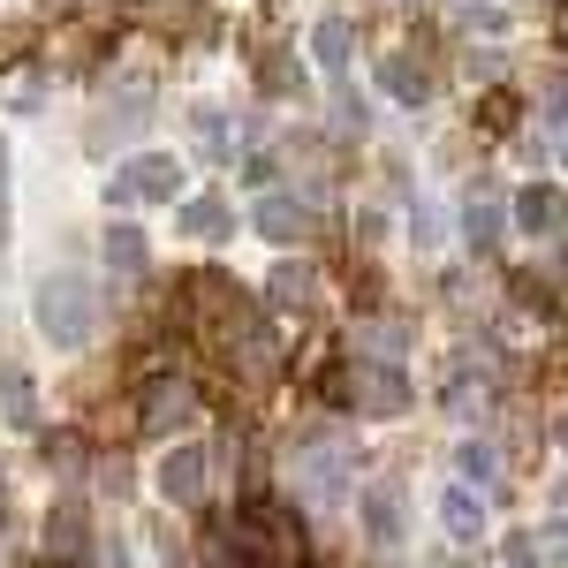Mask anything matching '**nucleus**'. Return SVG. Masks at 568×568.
Wrapping results in <instances>:
<instances>
[{
  "mask_svg": "<svg viewBox=\"0 0 568 568\" xmlns=\"http://www.w3.org/2000/svg\"><path fill=\"white\" fill-rule=\"evenodd\" d=\"M508 122H516V99L493 91V99H485V130H508Z\"/></svg>",
  "mask_w": 568,
  "mask_h": 568,
  "instance_id": "22",
  "label": "nucleus"
},
{
  "mask_svg": "<svg viewBox=\"0 0 568 568\" xmlns=\"http://www.w3.org/2000/svg\"><path fill=\"white\" fill-rule=\"evenodd\" d=\"M114 197H122V205H130V197H152V205L182 197V160L175 152H136L130 168L114 175Z\"/></svg>",
  "mask_w": 568,
  "mask_h": 568,
  "instance_id": "3",
  "label": "nucleus"
},
{
  "mask_svg": "<svg viewBox=\"0 0 568 568\" xmlns=\"http://www.w3.org/2000/svg\"><path fill=\"white\" fill-rule=\"evenodd\" d=\"M273 304H281V311L311 304V273H304V265H281V273H273Z\"/></svg>",
  "mask_w": 568,
  "mask_h": 568,
  "instance_id": "18",
  "label": "nucleus"
},
{
  "mask_svg": "<svg viewBox=\"0 0 568 568\" xmlns=\"http://www.w3.org/2000/svg\"><path fill=\"white\" fill-rule=\"evenodd\" d=\"M258 235H273V243H304V235H311V205H304V197L265 190V197H258Z\"/></svg>",
  "mask_w": 568,
  "mask_h": 568,
  "instance_id": "7",
  "label": "nucleus"
},
{
  "mask_svg": "<svg viewBox=\"0 0 568 568\" xmlns=\"http://www.w3.org/2000/svg\"><path fill=\"white\" fill-rule=\"evenodd\" d=\"M538 554H546V568H568V524H546Z\"/></svg>",
  "mask_w": 568,
  "mask_h": 568,
  "instance_id": "20",
  "label": "nucleus"
},
{
  "mask_svg": "<svg viewBox=\"0 0 568 568\" xmlns=\"http://www.w3.org/2000/svg\"><path fill=\"white\" fill-rule=\"evenodd\" d=\"M182 227H190V235H227V205H220V197H190V205H182Z\"/></svg>",
  "mask_w": 568,
  "mask_h": 568,
  "instance_id": "15",
  "label": "nucleus"
},
{
  "mask_svg": "<svg viewBox=\"0 0 568 568\" xmlns=\"http://www.w3.org/2000/svg\"><path fill=\"white\" fill-rule=\"evenodd\" d=\"M311 53H318V69H349V61H356L349 16H318V31H311Z\"/></svg>",
  "mask_w": 568,
  "mask_h": 568,
  "instance_id": "11",
  "label": "nucleus"
},
{
  "mask_svg": "<svg viewBox=\"0 0 568 568\" xmlns=\"http://www.w3.org/2000/svg\"><path fill=\"white\" fill-rule=\"evenodd\" d=\"M364 530H372L379 546H394V538H402V508H394L387 485H372V493H364Z\"/></svg>",
  "mask_w": 568,
  "mask_h": 568,
  "instance_id": "14",
  "label": "nucleus"
},
{
  "mask_svg": "<svg viewBox=\"0 0 568 568\" xmlns=\"http://www.w3.org/2000/svg\"><path fill=\"white\" fill-rule=\"evenodd\" d=\"M144 258H152L144 227H122V220H114V227H106V265H114V273H144Z\"/></svg>",
  "mask_w": 568,
  "mask_h": 568,
  "instance_id": "13",
  "label": "nucleus"
},
{
  "mask_svg": "<svg viewBox=\"0 0 568 568\" xmlns=\"http://www.w3.org/2000/svg\"><path fill=\"white\" fill-rule=\"evenodd\" d=\"M31 318H39L45 349H91V334H99V288L61 265V273H45L39 288H31Z\"/></svg>",
  "mask_w": 568,
  "mask_h": 568,
  "instance_id": "2",
  "label": "nucleus"
},
{
  "mask_svg": "<svg viewBox=\"0 0 568 568\" xmlns=\"http://www.w3.org/2000/svg\"><path fill=\"white\" fill-rule=\"evenodd\" d=\"M561 447H568V417H561Z\"/></svg>",
  "mask_w": 568,
  "mask_h": 568,
  "instance_id": "26",
  "label": "nucleus"
},
{
  "mask_svg": "<svg viewBox=\"0 0 568 568\" xmlns=\"http://www.w3.org/2000/svg\"><path fill=\"white\" fill-rule=\"evenodd\" d=\"M197 417V387L190 379H160V387H144V433H175Z\"/></svg>",
  "mask_w": 568,
  "mask_h": 568,
  "instance_id": "6",
  "label": "nucleus"
},
{
  "mask_svg": "<svg viewBox=\"0 0 568 568\" xmlns=\"http://www.w3.org/2000/svg\"><path fill=\"white\" fill-rule=\"evenodd\" d=\"M160 485H168V500L197 508V500H205V455H197V447H175L168 470H160Z\"/></svg>",
  "mask_w": 568,
  "mask_h": 568,
  "instance_id": "10",
  "label": "nucleus"
},
{
  "mask_svg": "<svg viewBox=\"0 0 568 568\" xmlns=\"http://www.w3.org/2000/svg\"><path fill=\"white\" fill-rule=\"evenodd\" d=\"M439 524H447V538L478 546L485 538V500L470 493V485H447V493H439Z\"/></svg>",
  "mask_w": 568,
  "mask_h": 568,
  "instance_id": "8",
  "label": "nucleus"
},
{
  "mask_svg": "<svg viewBox=\"0 0 568 568\" xmlns=\"http://www.w3.org/2000/svg\"><path fill=\"white\" fill-rule=\"evenodd\" d=\"M0 394H8V417H16V425H39V394H31L23 372H0Z\"/></svg>",
  "mask_w": 568,
  "mask_h": 568,
  "instance_id": "16",
  "label": "nucleus"
},
{
  "mask_svg": "<svg viewBox=\"0 0 568 568\" xmlns=\"http://www.w3.org/2000/svg\"><path fill=\"white\" fill-rule=\"evenodd\" d=\"M227 554L243 568H311V538L304 516L273 493H251L235 516H227Z\"/></svg>",
  "mask_w": 568,
  "mask_h": 568,
  "instance_id": "1",
  "label": "nucleus"
},
{
  "mask_svg": "<svg viewBox=\"0 0 568 568\" xmlns=\"http://www.w3.org/2000/svg\"><path fill=\"white\" fill-rule=\"evenodd\" d=\"M349 402L364 417H394V409H409V379L394 372L387 356H372V364H349Z\"/></svg>",
  "mask_w": 568,
  "mask_h": 568,
  "instance_id": "4",
  "label": "nucleus"
},
{
  "mask_svg": "<svg viewBox=\"0 0 568 568\" xmlns=\"http://www.w3.org/2000/svg\"><path fill=\"white\" fill-rule=\"evenodd\" d=\"M516 227H524V235H538V243H554V235L568 227V197L554 190V182H530L524 197H516Z\"/></svg>",
  "mask_w": 568,
  "mask_h": 568,
  "instance_id": "5",
  "label": "nucleus"
},
{
  "mask_svg": "<svg viewBox=\"0 0 568 568\" xmlns=\"http://www.w3.org/2000/svg\"><path fill=\"white\" fill-rule=\"evenodd\" d=\"M0 168H8V152H0ZM0 227H8V175H0Z\"/></svg>",
  "mask_w": 568,
  "mask_h": 568,
  "instance_id": "24",
  "label": "nucleus"
},
{
  "mask_svg": "<svg viewBox=\"0 0 568 568\" xmlns=\"http://www.w3.org/2000/svg\"><path fill=\"white\" fill-rule=\"evenodd\" d=\"M493 235H500V205H493V197H478V205H470V243H493Z\"/></svg>",
  "mask_w": 568,
  "mask_h": 568,
  "instance_id": "19",
  "label": "nucleus"
},
{
  "mask_svg": "<svg viewBox=\"0 0 568 568\" xmlns=\"http://www.w3.org/2000/svg\"><path fill=\"white\" fill-rule=\"evenodd\" d=\"M455 470H463V478H470V485H493V478H500V455H493L485 439H470V447L455 455Z\"/></svg>",
  "mask_w": 568,
  "mask_h": 568,
  "instance_id": "17",
  "label": "nucleus"
},
{
  "mask_svg": "<svg viewBox=\"0 0 568 568\" xmlns=\"http://www.w3.org/2000/svg\"><path fill=\"white\" fill-rule=\"evenodd\" d=\"M39 568H84V561H39Z\"/></svg>",
  "mask_w": 568,
  "mask_h": 568,
  "instance_id": "25",
  "label": "nucleus"
},
{
  "mask_svg": "<svg viewBox=\"0 0 568 568\" xmlns=\"http://www.w3.org/2000/svg\"><path fill=\"white\" fill-rule=\"evenodd\" d=\"M508 568H546V554H538V538H524V530H516V538H508Z\"/></svg>",
  "mask_w": 568,
  "mask_h": 568,
  "instance_id": "21",
  "label": "nucleus"
},
{
  "mask_svg": "<svg viewBox=\"0 0 568 568\" xmlns=\"http://www.w3.org/2000/svg\"><path fill=\"white\" fill-rule=\"evenodd\" d=\"M554 39L568 45V0H561V8H554Z\"/></svg>",
  "mask_w": 568,
  "mask_h": 568,
  "instance_id": "23",
  "label": "nucleus"
},
{
  "mask_svg": "<svg viewBox=\"0 0 568 568\" xmlns=\"http://www.w3.org/2000/svg\"><path fill=\"white\" fill-rule=\"evenodd\" d=\"M45 561H84V508H53V524H45Z\"/></svg>",
  "mask_w": 568,
  "mask_h": 568,
  "instance_id": "12",
  "label": "nucleus"
},
{
  "mask_svg": "<svg viewBox=\"0 0 568 568\" xmlns=\"http://www.w3.org/2000/svg\"><path fill=\"white\" fill-rule=\"evenodd\" d=\"M379 84H387V99H402V106H425V99H433V69H425L417 53H394L387 69H379Z\"/></svg>",
  "mask_w": 568,
  "mask_h": 568,
  "instance_id": "9",
  "label": "nucleus"
}]
</instances>
